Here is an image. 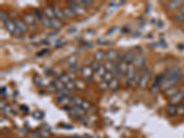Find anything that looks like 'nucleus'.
<instances>
[{"instance_id":"obj_1","label":"nucleus","mask_w":184,"mask_h":138,"mask_svg":"<svg viewBox=\"0 0 184 138\" xmlns=\"http://www.w3.org/2000/svg\"><path fill=\"white\" fill-rule=\"evenodd\" d=\"M164 75H165V79L163 80V82L159 86V88L164 91L172 87L177 86V84L179 81H181L184 77V74L181 68L177 66L168 67L165 70Z\"/></svg>"},{"instance_id":"obj_2","label":"nucleus","mask_w":184,"mask_h":138,"mask_svg":"<svg viewBox=\"0 0 184 138\" xmlns=\"http://www.w3.org/2000/svg\"><path fill=\"white\" fill-rule=\"evenodd\" d=\"M67 8H71L76 14L78 15H82L86 13V9L83 6H81L80 4H78L77 1H69L67 2Z\"/></svg>"},{"instance_id":"obj_3","label":"nucleus","mask_w":184,"mask_h":138,"mask_svg":"<svg viewBox=\"0 0 184 138\" xmlns=\"http://www.w3.org/2000/svg\"><path fill=\"white\" fill-rule=\"evenodd\" d=\"M147 61V57L144 53H138L135 55L134 60L133 62V66L135 68H142L143 66H145Z\"/></svg>"},{"instance_id":"obj_4","label":"nucleus","mask_w":184,"mask_h":138,"mask_svg":"<svg viewBox=\"0 0 184 138\" xmlns=\"http://www.w3.org/2000/svg\"><path fill=\"white\" fill-rule=\"evenodd\" d=\"M149 79H150V72L149 71H146L142 74L141 77H140V80H139V83H138V87L140 88H146L148 85V82H149Z\"/></svg>"},{"instance_id":"obj_5","label":"nucleus","mask_w":184,"mask_h":138,"mask_svg":"<svg viewBox=\"0 0 184 138\" xmlns=\"http://www.w3.org/2000/svg\"><path fill=\"white\" fill-rule=\"evenodd\" d=\"M15 24H16V30H15L14 35L23 33L27 30V24L24 22V21H22V19H17Z\"/></svg>"},{"instance_id":"obj_6","label":"nucleus","mask_w":184,"mask_h":138,"mask_svg":"<svg viewBox=\"0 0 184 138\" xmlns=\"http://www.w3.org/2000/svg\"><path fill=\"white\" fill-rule=\"evenodd\" d=\"M81 73L86 80L90 81L93 79V70L90 66H84L81 69Z\"/></svg>"},{"instance_id":"obj_7","label":"nucleus","mask_w":184,"mask_h":138,"mask_svg":"<svg viewBox=\"0 0 184 138\" xmlns=\"http://www.w3.org/2000/svg\"><path fill=\"white\" fill-rule=\"evenodd\" d=\"M183 100H184V91L179 89V91L178 93H176L173 97L170 98V103L176 105L179 102H182Z\"/></svg>"},{"instance_id":"obj_8","label":"nucleus","mask_w":184,"mask_h":138,"mask_svg":"<svg viewBox=\"0 0 184 138\" xmlns=\"http://www.w3.org/2000/svg\"><path fill=\"white\" fill-rule=\"evenodd\" d=\"M184 5V1H179V0H175V1H170L168 5H167V8L168 10L171 11V10H175L178 8H181Z\"/></svg>"},{"instance_id":"obj_9","label":"nucleus","mask_w":184,"mask_h":138,"mask_svg":"<svg viewBox=\"0 0 184 138\" xmlns=\"http://www.w3.org/2000/svg\"><path fill=\"white\" fill-rule=\"evenodd\" d=\"M23 21L24 22L27 24V25H35L36 22H35V16L31 13H27L24 15L23 17Z\"/></svg>"},{"instance_id":"obj_10","label":"nucleus","mask_w":184,"mask_h":138,"mask_svg":"<svg viewBox=\"0 0 184 138\" xmlns=\"http://www.w3.org/2000/svg\"><path fill=\"white\" fill-rule=\"evenodd\" d=\"M134 57H135V53L134 51H132V50L127 51L124 53V61L127 62L129 65H131V64H133V62L134 60Z\"/></svg>"},{"instance_id":"obj_11","label":"nucleus","mask_w":184,"mask_h":138,"mask_svg":"<svg viewBox=\"0 0 184 138\" xmlns=\"http://www.w3.org/2000/svg\"><path fill=\"white\" fill-rule=\"evenodd\" d=\"M4 24H5L6 29H7L10 33H12V34L15 33V30H16V24H15V22L12 21V19H9V18H8L6 22H4Z\"/></svg>"},{"instance_id":"obj_12","label":"nucleus","mask_w":184,"mask_h":138,"mask_svg":"<svg viewBox=\"0 0 184 138\" xmlns=\"http://www.w3.org/2000/svg\"><path fill=\"white\" fill-rule=\"evenodd\" d=\"M77 59H78L77 53H73V54H71V55L66 59V64H67V66H70V67L76 66V63H77Z\"/></svg>"},{"instance_id":"obj_13","label":"nucleus","mask_w":184,"mask_h":138,"mask_svg":"<svg viewBox=\"0 0 184 138\" xmlns=\"http://www.w3.org/2000/svg\"><path fill=\"white\" fill-rule=\"evenodd\" d=\"M53 8V11H54V16H55L56 18H58V19H64V18H66V15H65L63 9H61L57 6H54Z\"/></svg>"},{"instance_id":"obj_14","label":"nucleus","mask_w":184,"mask_h":138,"mask_svg":"<svg viewBox=\"0 0 184 138\" xmlns=\"http://www.w3.org/2000/svg\"><path fill=\"white\" fill-rule=\"evenodd\" d=\"M117 54H118V53H117L115 50L111 49V50H108V51L105 53V58L107 59L108 61H111V62H112L114 59L116 60Z\"/></svg>"},{"instance_id":"obj_15","label":"nucleus","mask_w":184,"mask_h":138,"mask_svg":"<svg viewBox=\"0 0 184 138\" xmlns=\"http://www.w3.org/2000/svg\"><path fill=\"white\" fill-rule=\"evenodd\" d=\"M135 67L133 66V64H131V65H129V67H128V70H127V72H126V74H125V76H126V79L128 80V82L132 79V78L134 76V75H135Z\"/></svg>"},{"instance_id":"obj_16","label":"nucleus","mask_w":184,"mask_h":138,"mask_svg":"<svg viewBox=\"0 0 184 138\" xmlns=\"http://www.w3.org/2000/svg\"><path fill=\"white\" fill-rule=\"evenodd\" d=\"M84 111H85V110H83L81 107L75 105V106L72 108V110H71V114H75L76 117H81V116L84 114V112H85Z\"/></svg>"},{"instance_id":"obj_17","label":"nucleus","mask_w":184,"mask_h":138,"mask_svg":"<svg viewBox=\"0 0 184 138\" xmlns=\"http://www.w3.org/2000/svg\"><path fill=\"white\" fill-rule=\"evenodd\" d=\"M116 65L118 66V67H119V69H120L121 75H125V74H126V72H127V70H128V67H129V64H128L127 62H125V61L124 60L122 62H121V63H119V64H116Z\"/></svg>"},{"instance_id":"obj_18","label":"nucleus","mask_w":184,"mask_h":138,"mask_svg":"<svg viewBox=\"0 0 184 138\" xmlns=\"http://www.w3.org/2000/svg\"><path fill=\"white\" fill-rule=\"evenodd\" d=\"M44 17L52 19L53 18H55L54 16V11H53V7H46L44 9Z\"/></svg>"},{"instance_id":"obj_19","label":"nucleus","mask_w":184,"mask_h":138,"mask_svg":"<svg viewBox=\"0 0 184 138\" xmlns=\"http://www.w3.org/2000/svg\"><path fill=\"white\" fill-rule=\"evenodd\" d=\"M104 58H105V53L103 51H97L95 53H94V59H95V61H97L98 63H100L104 60Z\"/></svg>"},{"instance_id":"obj_20","label":"nucleus","mask_w":184,"mask_h":138,"mask_svg":"<svg viewBox=\"0 0 184 138\" xmlns=\"http://www.w3.org/2000/svg\"><path fill=\"white\" fill-rule=\"evenodd\" d=\"M166 111L170 116H173V115L177 114V105L172 104V103L168 104L167 107H166Z\"/></svg>"},{"instance_id":"obj_21","label":"nucleus","mask_w":184,"mask_h":138,"mask_svg":"<svg viewBox=\"0 0 184 138\" xmlns=\"http://www.w3.org/2000/svg\"><path fill=\"white\" fill-rule=\"evenodd\" d=\"M62 26H63V24L60 21V19H58L56 18H53L51 19V28L58 30L60 28H62Z\"/></svg>"},{"instance_id":"obj_22","label":"nucleus","mask_w":184,"mask_h":138,"mask_svg":"<svg viewBox=\"0 0 184 138\" xmlns=\"http://www.w3.org/2000/svg\"><path fill=\"white\" fill-rule=\"evenodd\" d=\"M141 75H142L141 72H136V73H135V75H134V77L132 78V79L129 81V84H130L132 87H134V86L138 85Z\"/></svg>"},{"instance_id":"obj_23","label":"nucleus","mask_w":184,"mask_h":138,"mask_svg":"<svg viewBox=\"0 0 184 138\" xmlns=\"http://www.w3.org/2000/svg\"><path fill=\"white\" fill-rule=\"evenodd\" d=\"M179 88H178L177 86H175V87H172V88H169V89H167V90H165V94L167 95V96H169V97H173L176 93H178L179 91Z\"/></svg>"},{"instance_id":"obj_24","label":"nucleus","mask_w":184,"mask_h":138,"mask_svg":"<svg viewBox=\"0 0 184 138\" xmlns=\"http://www.w3.org/2000/svg\"><path fill=\"white\" fill-rule=\"evenodd\" d=\"M172 18H173V21H175L176 22H179V23L184 22V14L181 13L180 11H179L173 15Z\"/></svg>"},{"instance_id":"obj_25","label":"nucleus","mask_w":184,"mask_h":138,"mask_svg":"<svg viewBox=\"0 0 184 138\" xmlns=\"http://www.w3.org/2000/svg\"><path fill=\"white\" fill-rule=\"evenodd\" d=\"M58 78H59L60 81L62 82L65 86H66L68 83L71 82V79H70L69 75H66V74H61V75L58 76Z\"/></svg>"},{"instance_id":"obj_26","label":"nucleus","mask_w":184,"mask_h":138,"mask_svg":"<svg viewBox=\"0 0 184 138\" xmlns=\"http://www.w3.org/2000/svg\"><path fill=\"white\" fill-rule=\"evenodd\" d=\"M109 88H111L112 90H117L119 88V82L117 78H112V79L109 82Z\"/></svg>"},{"instance_id":"obj_27","label":"nucleus","mask_w":184,"mask_h":138,"mask_svg":"<svg viewBox=\"0 0 184 138\" xmlns=\"http://www.w3.org/2000/svg\"><path fill=\"white\" fill-rule=\"evenodd\" d=\"M57 101L60 103L66 104L67 102H72V98H68V96H60L57 98Z\"/></svg>"},{"instance_id":"obj_28","label":"nucleus","mask_w":184,"mask_h":138,"mask_svg":"<svg viewBox=\"0 0 184 138\" xmlns=\"http://www.w3.org/2000/svg\"><path fill=\"white\" fill-rule=\"evenodd\" d=\"M64 13L66 15V18H74L75 16H76V13L69 8H65L64 9Z\"/></svg>"},{"instance_id":"obj_29","label":"nucleus","mask_w":184,"mask_h":138,"mask_svg":"<svg viewBox=\"0 0 184 138\" xmlns=\"http://www.w3.org/2000/svg\"><path fill=\"white\" fill-rule=\"evenodd\" d=\"M111 74L115 78H118V77H120L121 75V71H120V69H119V67H118V66L116 64H114V66L112 67Z\"/></svg>"},{"instance_id":"obj_30","label":"nucleus","mask_w":184,"mask_h":138,"mask_svg":"<svg viewBox=\"0 0 184 138\" xmlns=\"http://www.w3.org/2000/svg\"><path fill=\"white\" fill-rule=\"evenodd\" d=\"M53 84L54 85V87H55V88H56L57 90H60V89H62V88H64L66 87V86H65V85H64L62 82L60 81V79H59L58 77L56 78V79H54V80H53Z\"/></svg>"},{"instance_id":"obj_31","label":"nucleus","mask_w":184,"mask_h":138,"mask_svg":"<svg viewBox=\"0 0 184 138\" xmlns=\"http://www.w3.org/2000/svg\"><path fill=\"white\" fill-rule=\"evenodd\" d=\"M83 101H84V100H82V98H79V97H73L72 98V103H74L76 106H81V104L83 103Z\"/></svg>"},{"instance_id":"obj_32","label":"nucleus","mask_w":184,"mask_h":138,"mask_svg":"<svg viewBox=\"0 0 184 138\" xmlns=\"http://www.w3.org/2000/svg\"><path fill=\"white\" fill-rule=\"evenodd\" d=\"M113 66H114V64H113L111 61H108V60H107V61L104 63V65H103V66H104V68L106 69L107 72H111Z\"/></svg>"},{"instance_id":"obj_33","label":"nucleus","mask_w":184,"mask_h":138,"mask_svg":"<svg viewBox=\"0 0 184 138\" xmlns=\"http://www.w3.org/2000/svg\"><path fill=\"white\" fill-rule=\"evenodd\" d=\"M40 22H42V24L46 27V28H51V19L46 18V17H44V18L40 21Z\"/></svg>"},{"instance_id":"obj_34","label":"nucleus","mask_w":184,"mask_h":138,"mask_svg":"<svg viewBox=\"0 0 184 138\" xmlns=\"http://www.w3.org/2000/svg\"><path fill=\"white\" fill-rule=\"evenodd\" d=\"M112 78H113V75H112L111 72H106L105 75H103V79H104V81H106V82H108V83L112 79Z\"/></svg>"},{"instance_id":"obj_35","label":"nucleus","mask_w":184,"mask_h":138,"mask_svg":"<svg viewBox=\"0 0 184 138\" xmlns=\"http://www.w3.org/2000/svg\"><path fill=\"white\" fill-rule=\"evenodd\" d=\"M33 13H34V16H36L40 21H42V19L44 18V14H43V12L40 11V9H38V8H35L34 9V11H33Z\"/></svg>"},{"instance_id":"obj_36","label":"nucleus","mask_w":184,"mask_h":138,"mask_svg":"<svg viewBox=\"0 0 184 138\" xmlns=\"http://www.w3.org/2000/svg\"><path fill=\"white\" fill-rule=\"evenodd\" d=\"M106 72H107V71H106V69L104 68L103 66H100L99 68L97 70V74H98V76H102V77H103V75H105Z\"/></svg>"},{"instance_id":"obj_37","label":"nucleus","mask_w":184,"mask_h":138,"mask_svg":"<svg viewBox=\"0 0 184 138\" xmlns=\"http://www.w3.org/2000/svg\"><path fill=\"white\" fill-rule=\"evenodd\" d=\"M99 66H100V65H99V63H98L97 61H93V62L90 64V67L92 68L93 71H96V72H97V70L99 68Z\"/></svg>"},{"instance_id":"obj_38","label":"nucleus","mask_w":184,"mask_h":138,"mask_svg":"<svg viewBox=\"0 0 184 138\" xmlns=\"http://www.w3.org/2000/svg\"><path fill=\"white\" fill-rule=\"evenodd\" d=\"M124 60V53H118L117 57H116V61H117L116 64H119V63L122 62Z\"/></svg>"},{"instance_id":"obj_39","label":"nucleus","mask_w":184,"mask_h":138,"mask_svg":"<svg viewBox=\"0 0 184 138\" xmlns=\"http://www.w3.org/2000/svg\"><path fill=\"white\" fill-rule=\"evenodd\" d=\"M32 116L35 118V119H37V120H40V118H42L43 116H44V114L40 112V111H35L33 113H32Z\"/></svg>"},{"instance_id":"obj_40","label":"nucleus","mask_w":184,"mask_h":138,"mask_svg":"<svg viewBox=\"0 0 184 138\" xmlns=\"http://www.w3.org/2000/svg\"><path fill=\"white\" fill-rule=\"evenodd\" d=\"M33 82L35 83V85L37 86H42V78H40L39 75H35L33 77Z\"/></svg>"},{"instance_id":"obj_41","label":"nucleus","mask_w":184,"mask_h":138,"mask_svg":"<svg viewBox=\"0 0 184 138\" xmlns=\"http://www.w3.org/2000/svg\"><path fill=\"white\" fill-rule=\"evenodd\" d=\"M80 107L82 108L83 110H89V109L91 107V104H90L89 102H88V101H83V103L81 104V106H80Z\"/></svg>"},{"instance_id":"obj_42","label":"nucleus","mask_w":184,"mask_h":138,"mask_svg":"<svg viewBox=\"0 0 184 138\" xmlns=\"http://www.w3.org/2000/svg\"><path fill=\"white\" fill-rule=\"evenodd\" d=\"M0 18H1V21H4V22H6L7 21H8V15H7V13L6 12H4L3 10L0 12Z\"/></svg>"},{"instance_id":"obj_43","label":"nucleus","mask_w":184,"mask_h":138,"mask_svg":"<svg viewBox=\"0 0 184 138\" xmlns=\"http://www.w3.org/2000/svg\"><path fill=\"white\" fill-rule=\"evenodd\" d=\"M177 114H180V115L184 114V106L182 104L177 106Z\"/></svg>"},{"instance_id":"obj_44","label":"nucleus","mask_w":184,"mask_h":138,"mask_svg":"<svg viewBox=\"0 0 184 138\" xmlns=\"http://www.w3.org/2000/svg\"><path fill=\"white\" fill-rule=\"evenodd\" d=\"M99 88H100L101 89H107V88H109V83L106 82V81H101V82L99 83Z\"/></svg>"},{"instance_id":"obj_45","label":"nucleus","mask_w":184,"mask_h":138,"mask_svg":"<svg viewBox=\"0 0 184 138\" xmlns=\"http://www.w3.org/2000/svg\"><path fill=\"white\" fill-rule=\"evenodd\" d=\"M97 43H99V44H104V43H106V41L104 40L103 38H100V39H98V40H97Z\"/></svg>"},{"instance_id":"obj_46","label":"nucleus","mask_w":184,"mask_h":138,"mask_svg":"<svg viewBox=\"0 0 184 138\" xmlns=\"http://www.w3.org/2000/svg\"><path fill=\"white\" fill-rule=\"evenodd\" d=\"M47 52H49V50H48V49H45V50H43V51H42V52H40V53H38V55H39V56H40V55H44V54H45V53H47Z\"/></svg>"},{"instance_id":"obj_47","label":"nucleus","mask_w":184,"mask_h":138,"mask_svg":"<svg viewBox=\"0 0 184 138\" xmlns=\"http://www.w3.org/2000/svg\"><path fill=\"white\" fill-rule=\"evenodd\" d=\"M116 29H117V27H115V28L111 29V31H109V32H108V34H111V33H112L113 31H115V30H116Z\"/></svg>"},{"instance_id":"obj_48","label":"nucleus","mask_w":184,"mask_h":138,"mask_svg":"<svg viewBox=\"0 0 184 138\" xmlns=\"http://www.w3.org/2000/svg\"><path fill=\"white\" fill-rule=\"evenodd\" d=\"M179 11H180L181 13H183V14H184V5H183V6L180 8V10H179Z\"/></svg>"},{"instance_id":"obj_49","label":"nucleus","mask_w":184,"mask_h":138,"mask_svg":"<svg viewBox=\"0 0 184 138\" xmlns=\"http://www.w3.org/2000/svg\"><path fill=\"white\" fill-rule=\"evenodd\" d=\"M76 29H71V30H69V32H76Z\"/></svg>"},{"instance_id":"obj_50","label":"nucleus","mask_w":184,"mask_h":138,"mask_svg":"<svg viewBox=\"0 0 184 138\" xmlns=\"http://www.w3.org/2000/svg\"><path fill=\"white\" fill-rule=\"evenodd\" d=\"M180 89H181V90H183V91H184V82H183V84H182V86H181V88H180Z\"/></svg>"},{"instance_id":"obj_51","label":"nucleus","mask_w":184,"mask_h":138,"mask_svg":"<svg viewBox=\"0 0 184 138\" xmlns=\"http://www.w3.org/2000/svg\"><path fill=\"white\" fill-rule=\"evenodd\" d=\"M5 89H6V88H1V93L5 92Z\"/></svg>"},{"instance_id":"obj_52","label":"nucleus","mask_w":184,"mask_h":138,"mask_svg":"<svg viewBox=\"0 0 184 138\" xmlns=\"http://www.w3.org/2000/svg\"><path fill=\"white\" fill-rule=\"evenodd\" d=\"M181 104H182V105H183V106H184V100H183V101H182V102H181Z\"/></svg>"},{"instance_id":"obj_53","label":"nucleus","mask_w":184,"mask_h":138,"mask_svg":"<svg viewBox=\"0 0 184 138\" xmlns=\"http://www.w3.org/2000/svg\"><path fill=\"white\" fill-rule=\"evenodd\" d=\"M40 138H46V137H40Z\"/></svg>"}]
</instances>
